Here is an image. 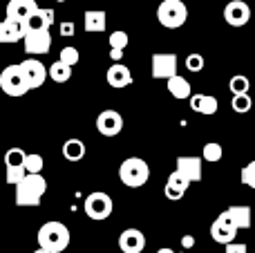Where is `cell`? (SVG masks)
<instances>
[{
	"label": "cell",
	"instance_id": "cell-7",
	"mask_svg": "<svg viewBox=\"0 0 255 253\" xmlns=\"http://www.w3.org/2000/svg\"><path fill=\"white\" fill-rule=\"evenodd\" d=\"M18 65H20V72H22V76H25V83L29 90H36L45 83L47 70H45V65L38 58H25V61L18 63Z\"/></svg>",
	"mask_w": 255,
	"mask_h": 253
},
{
	"label": "cell",
	"instance_id": "cell-39",
	"mask_svg": "<svg viewBox=\"0 0 255 253\" xmlns=\"http://www.w3.org/2000/svg\"><path fill=\"white\" fill-rule=\"evenodd\" d=\"M181 247H184V249H193V247H195V238L193 236H184V238H181Z\"/></svg>",
	"mask_w": 255,
	"mask_h": 253
},
{
	"label": "cell",
	"instance_id": "cell-25",
	"mask_svg": "<svg viewBox=\"0 0 255 253\" xmlns=\"http://www.w3.org/2000/svg\"><path fill=\"white\" fill-rule=\"evenodd\" d=\"M22 168H25V173H27V175H40V173H43V168H45V159L38 155V152L25 155Z\"/></svg>",
	"mask_w": 255,
	"mask_h": 253
},
{
	"label": "cell",
	"instance_id": "cell-13",
	"mask_svg": "<svg viewBox=\"0 0 255 253\" xmlns=\"http://www.w3.org/2000/svg\"><path fill=\"white\" fill-rule=\"evenodd\" d=\"M202 157H195V155H181L177 157V173H181L190 184L193 182H202Z\"/></svg>",
	"mask_w": 255,
	"mask_h": 253
},
{
	"label": "cell",
	"instance_id": "cell-27",
	"mask_svg": "<svg viewBox=\"0 0 255 253\" xmlns=\"http://www.w3.org/2000/svg\"><path fill=\"white\" fill-rule=\"evenodd\" d=\"M231 108H233V112H238V115H247L253 108V99L249 97V94H233Z\"/></svg>",
	"mask_w": 255,
	"mask_h": 253
},
{
	"label": "cell",
	"instance_id": "cell-5",
	"mask_svg": "<svg viewBox=\"0 0 255 253\" xmlns=\"http://www.w3.org/2000/svg\"><path fill=\"white\" fill-rule=\"evenodd\" d=\"M0 90H2L7 97H25L29 92L25 83V76L20 72V65H7L0 72Z\"/></svg>",
	"mask_w": 255,
	"mask_h": 253
},
{
	"label": "cell",
	"instance_id": "cell-36",
	"mask_svg": "<svg viewBox=\"0 0 255 253\" xmlns=\"http://www.w3.org/2000/svg\"><path fill=\"white\" fill-rule=\"evenodd\" d=\"M163 195H166V197H168V200H170V202H179L181 197L186 195V193L177 191V188H172V186H168V184H166V188H163Z\"/></svg>",
	"mask_w": 255,
	"mask_h": 253
},
{
	"label": "cell",
	"instance_id": "cell-6",
	"mask_svg": "<svg viewBox=\"0 0 255 253\" xmlns=\"http://www.w3.org/2000/svg\"><path fill=\"white\" fill-rule=\"evenodd\" d=\"M83 209H85V215H88L90 220L103 222V220H108L112 215V197L103 191H94L85 197Z\"/></svg>",
	"mask_w": 255,
	"mask_h": 253
},
{
	"label": "cell",
	"instance_id": "cell-37",
	"mask_svg": "<svg viewBox=\"0 0 255 253\" xmlns=\"http://www.w3.org/2000/svg\"><path fill=\"white\" fill-rule=\"evenodd\" d=\"M58 31H61V36H74L76 25L72 20H65V22H61V25H58Z\"/></svg>",
	"mask_w": 255,
	"mask_h": 253
},
{
	"label": "cell",
	"instance_id": "cell-10",
	"mask_svg": "<svg viewBox=\"0 0 255 253\" xmlns=\"http://www.w3.org/2000/svg\"><path fill=\"white\" fill-rule=\"evenodd\" d=\"M224 20L231 27H244L251 20V7L244 0H231L224 7Z\"/></svg>",
	"mask_w": 255,
	"mask_h": 253
},
{
	"label": "cell",
	"instance_id": "cell-17",
	"mask_svg": "<svg viewBox=\"0 0 255 253\" xmlns=\"http://www.w3.org/2000/svg\"><path fill=\"white\" fill-rule=\"evenodd\" d=\"M106 79H108V85L115 90H121V88H128L132 83V72L130 67L124 65V63H115L110 65V70L106 72Z\"/></svg>",
	"mask_w": 255,
	"mask_h": 253
},
{
	"label": "cell",
	"instance_id": "cell-18",
	"mask_svg": "<svg viewBox=\"0 0 255 253\" xmlns=\"http://www.w3.org/2000/svg\"><path fill=\"white\" fill-rule=\"evenodd\" d=\"M190 108L197 115H215L217 108H220V101L217 97H211V94H190Z\"/></svg>",
	"mask_w": 255,
	"mask_h": 253
},
{
	"label": "cell",
	"instance_id": "cell-15",
	"mask_svg": "<svg viewBox=\"0 0 255 253\" xmlns=\"http://www.w3.org/2000/svg\"><path fill=\"white\" fill-rule=\"evenodd\" d=\"M38 9L36 0H9L7 2V20L25 22Z\"/></svg>",
	"mask_w": 255,
	"mask_h": 253
},
{
	"label": "cell",
	"instance_id": "cell-31",
	"mask_svg": "<svg viewBox=\"0 0 255 253\" xmlns=\"http://www.w3.org/2000/svg\"><path fill=\"white\" fill-rule=\"evenodd\" d=\"M25 155L27 152L22 150V148H9L7 152H4V166H22V161H25Z\"/></svg>",
	"mask_w": 255,
	"mask_h": 253
},
{
	"label": "cell",
	"instance_id": "cell-30",
	"mask_svg": "<svg viewBox=\"0 0 255 253\" xmlns=\"http://www.w3.org/2000/svg\"><path fill=\"white\" fill-rule=\"evenodd\" d=\"M224 155V148L220 143H206L202 150V161H220Z\"/></svg>",
	"mask_w": 255,
	"mask_h": 253
},
{
	"label": "cell",
	"instance_id": "cell-34",
	"mask_svg": "<svg viewBox=\"0 0 255 253\" xmlns=\"http://www.w3.org/2000/svg\"><path fill=\"white\" fill-rule=\"evenodd\" d=\"M25 175H27V173H25V168H22V166H9V168H7V175H4V177H7V184L16 186V184L20 182Z\"/></svg>",
	"mask_w": 255,
	"mask_h": 253
},
{
	"label": "cell",
	"instance_id": "cell-12",
	"mask_svg": "<svg viewBox=\"0 0 255 253\" xmlns=\"http://www.w3.org/2000/svg\"><path fill=\"white\" fill-rule=\"evenodd\" d=\"M22 45H25L27 54H47L52 47V34L49 29L45 31H27L22 36Z\"/></svg>",
	"mask_w": 255,
	"mask_h": 253
},
{
	"label": "cell",
	"instance_id": "cell-3",
	"mask_svg": "<svg viewBox=\"0 0 255 253\" xmlns=\"http://www.w3.org/2000/svg\"><path fill=\"white\" fill-rule=\"evenodd\" d=\"M157 20L166 29H179L188 20V7L181 0H161L157 7Z\"/></svg>",
	"mask_w": 255,
	"mask_h": 253
},
{
	"label": "cell",
	"instance_id": "cell-16",
	"mask_svg": "<svg viewBox=\"0 0 255 253\" xmlns=\"http://www.w3.org/2000/svg\"><path fill=\"white\" fill-rule=\"evenodd\" d=\"M119 249L124 253H141L145 249V236L139 229H126L119 236Z\"/></svg>",
	"mask_w": 255,
	"mask_h": 253
},
{
	"label": "cell",
	"instance_id": "cell-2",
	"mask_svg": "<svg viewBox=\"0 0 255 253\" xmlns=\"http://www.w3.org/2000/svg\"><path fill=\"white\" fill-rule=\"evenodd\" d=\"M47 193V179L43 175H25L16 184V206H38Z\"/></svg>",
	"mask_w": 255,
	"mask_h": 253
},
{
	"label": "cell",
	"instance_id": "cell-24",
	"mask_svg": "<svg viewBox=\"0 0 255 253\" xmlns=\"http://www.w3.org/2000/svg\"><path fill=\"white\" fill-rule=\"evenodd\" d=\"M47 76L54 81V83H67V81L72 79V67L63 65L61 61H56V63H52V65H49Z\"/></svg>",
	"mask_w": 255,
	"mask_h": 253
},
{
	"label": "cell",
	"instance_id": "cell-32",
	"mask_svg": "<svg viewBox=\"0 0 255 253\" xmlns=\"http://www.w3.org/2000/svg\"><path fill=\"white\" fill-rule=\"evenodd\" d=\"M166 184H168V186H172V188H177V191H181V193H186V191H188V186H190L188 179H186L181 173H177V170H175V173H170V177H168Z\"/></svg>",
	"mask_w": 255,
	"mask_h": 253
},
{
	"label": "cell",
	"instance_id": "cell-28",
	"mask_svg": "<svg viewBox=\"0 0 255 253\" xmlns=\"http://www.w3.org/2000/svg\"><path fill=\"white\" fill-rule=\"evenodd\" d=\"M58 61H61L63 65H67V67H74L76 63L81 61V54H79V49H76L74 45H67V47L61 49V56H58Z\"/></svg>",
	"mask_w": 255,
	"mask_h": 253
},
{
	"label": "cell",
	"instance_id": "cell-43",
	"mask_svg": "<svg viewBox=\"0 0 255 253\" xmlns=\"http://www.w3.org/2000/svg\"><path fill=\"white\" fill-rule=\"evenodd\" d=\"M56 2H65V0H56Z\"/></svg>",
	"mask_w": 255,
	"mask_h": 253
},
{
	"label": "cell",
	"instance_id": "cell-35",
	"mask_svg": "<svg viewBox=\"0 0 255 253\" xmlns=\"http://www.w3.org/2000/svg\"><path fill=\"white\" fill-rule=\"evenodd\" d=\"M242 182L247 184V186L255 188V161H251V164H247L242 168Z\"/></svg>",
	"mask_w": 255,
	"mask_h": 253
},
{
	"label": "cell",
	"instance_id": "cell-19",
	"mask_svg": "<svg viewBox=\"0 0 255 253\" xmlns=\"http://www.w3.org/2000/svg\"><path fill=\"white\" fill-rule=\"evenodd\" d=\"M226 215L231 218V222L235 224V229H251V224H253V218H251V206H247V204H233V206H229L226 209Z\"/></svg>",
	"mask_w": 255,
	"mask_h": 253
},
{
	"label": "cell",
	"instance_id": "cell-20",
	"mask_svg": "<svg viewBox=\"0 0 255 253\" xmlns=\"http://www.w3.org/2000/svg\"><path fill=\"white\" fill-rule=\"evenodd\" d=\"M83 25L90 34H101L108 27V13L103 9H88L83 16Z\"/></svg>",
	"mask_w": 255,
	"mask_h": 253
},
{
	"label": "cell",
	"instance_id": "cell-23",
	"mask_svg": "<svg viewBox=\"0 0 255 253\" xmlns=\"http://www.w3.org/2000/svg\"><path fill=\"white\" fill-rule=\"evenodd\" d=\"M63 157H65L67 161H81L85 157V143L76 137L67 139V141L63 143Z\"/></svg>",
	"mask_w": 255,
	"mask_h": 253
},
{
	"label": "cell",
	"instance_id": "cell-42",
	"mask_svg": "<svg viewBox=\"0 0 255 253\" xmlns=\"http://www.w3.org/2000/svg\"><path fill=\"white\" fill-rule=\"evenodd\" d=\"M34 253H47V251H43V249H38V251H34Z\"/></svg>",
	"mask_w": 255,
	"mask_h": 253
},
{
	"label": "cell",
	"instance_id": "cell-33",
	"mask_svg": "<svg viewBox=\"0 0 255 253\" xmlns=\"http://www.w3.org/2000/svg\"><path fill=\"white\" fill-rule=\"evenodd\" d=\"M204 65H206V61H204L202 54H188L186 56V70L188 72H202Z\"/></svg>",
	"mask_w": 255,
	"mask_h": 253
},
{
	"label": "cell",
	"instance_id": "cell-8",
	"mask_svg": "<svg viewBox=\"0 0 255 253\" xmlns=\"http://www.w3.org/2000/svg\"><path fill=\"white\" fill-rule=\"evenodd\" d=\"M235 236H238V229H235V224L231 222V218L224 213L217 215V220L211 224V238L217 242V245H231V242L235 240Z\"/></svg>",
	"mask_w": 255,
	"mask_h": 253
},
{
	"label": "cell",
	"instance_id": "cell-22",
	"mask_svg": "<svg viewBox=\"0 0 255 253\" xmlns=\"http://www.w3.org/2000/svg\"><path fill=\"white\" fill-rule=\"evenodd\" d=\"M168 92H170V97H175L177 101H184V99H190L193 90H190L188 79H184V76L175 74L172 79H168Z\"/></svg>",
	"mask_w": 255,
	"mask_h": 253
},
{
	"label": "cell",
	"instance_id": "cell-38",
	"mask_svg": "<svg viewBox=\"0 0 255 253\" xmlns=\"http://www.w3.org/2000/svg\"><path fill=\"white\" fill-rule=\"evenodd\" d=\"M224 253H249L247 245H240V242H231V245H226Z\"/></svg>",
	"mask_w": 255,
	"mask_h": 253
},
{
	"label": "cell",
	"instance_id": "cell-41",
	"mask_svg": "<svg viewBox=\"0 0 255 253\" xmlns=\"http://www.w3.org/2000/svg\"><path fill=\"white\" fill-rule=\"evenodd\" d=\"M157 253H175V251H172V249H168V247H161V249H159Z\"/></svg>",
	"mask_w": 255,
	"mask_h": 253
},
{
	"label": "cell",
	"instance_id": "cell-40",
	"mask_svg": "<svg viewBox=\"0 0 255 253\" xmlns=\"http://www.w3.org/2000/svg\"><path fill=\"white\" fill-rule=\"evenodd\" d=\"M110 58L115 63H121V58H124V52H121V49H110Z\"/></svg>",
	"mask_w": 255,
	"mask_h": 253
},
{
	"label": "cell",
	"instance_id": "cell-1",
	"mask_svg": "<svg viewBox=\"0 0 255 253\" xmlns=\"http://www.w3.org/2000/svg\"><path fill=\"white\" fill-rule=\"evenodd\" d=\"M36 240H38V249H43L47 253H63L67 247H70L72 236H70V229H67L65 224L52 220V222H45L43 227L38 229Z\"/></svg>",
	"mask_w": 255,
	"mask_h": 253
},
{
	"label": "cell",
	"instance_id": "cell-11",
	"mask_svg": "<svg viewBox=\"0 0 255 253\" xmlns=\"http://www.w3.org/2000/svg\"><path fill=\"white\" fill-rule=\"evenodd\" d=\"M97 130L103 137H117L124 130V117L117 110H103L97 117Z\"/></svg>",
	"mask_w": 255,
	"mask_h": 253
},
{
	"label": "cell",
	"instance_id": "cell-26",
	"mask_svg": "<svg viewBox=\"0 0 255 253\" xmlns=\"http://www.w3.org/2000/svg\"><path fill=\"white\" fill-rule=\"evenodd\" d=\"M229 90L233 94H249L251 81H249V76H244V74H235V76H231V81H229Z\"/></svg>",
	"mask_w": 255,
	"mask_h": 253
},
{
	"label": "cell",
	"instance_id": "cell-9",
	"mask_svg": "<svg viewBox=\"0 0 255 253\" xmlns=\"http://www.w3.org/2000/svg\"><path fill=\"white\" fill-rule=\"evenodd\" d=\"M179 58L177 54H154L152 56V76L159 81H168L177 74Z\"/></svg>",
	"mask_w": 255,
	"mask_h": 253
},
{
	"label": "cell",
	"instance_id": "cell-4",
	"mask_svg": "<svg viewBox=\"0 0 255 253\" xmlns=\"http://www.w3.org/2000/svg\"><path fill=\"white\" fill-rule=\"evenodd\" d=\"M150 177V168L141 157H128L119 166V179L128 188H141Z\"/></svg>",
	"mask_w": 255,
	"mask_h": 253
},
{
	"label": "cell",
	"instance_id": "cell-21",
	"mask_svg": "<svg viewBox=\"0 0 255 253\" xmlns=\"http://www.w3.org/2000/svg\"><path fill=\"white\" fill-rule=\"evenodd\" d=\"M22 36H25L22 22L7 20V18H4L2 22H0V43H4V45L18 43V40H22Z\"/></svg>",
	"mask_w": 255,
	"mask_h": 253
},
{
	"label": "cell",
	"instance_id": "cell-29",
	"mask_svg": "<svg viewBox=\"0 0 255 253\" xmlns=\"http://www.w3.org/2000/svg\"><path fill=\"white\" fill-rule=\"evenodd\" d=\"M108 43H110V49H121V52H124L128 47V43H130V36H128L124 29H117L108 36Z\"/></svg>",
	"mask_w": 255,
	"mask_h": 253
},
{
	"label": "cell",
	"instance_id": "cell-14",
	"mask_svg": "<svg viewBox=\"0 0 255 253\" xmlns=\"http://www.w3.org/2000/svg\"><path fill=\"white\" fill-rule=\"evenodd\" d=\"M54 25V9H36L25 22H22V29L27 31H45Z\"/></svg>",
	"mask_w": 255,
	"mask_h": 253
}]
</instances>
